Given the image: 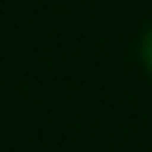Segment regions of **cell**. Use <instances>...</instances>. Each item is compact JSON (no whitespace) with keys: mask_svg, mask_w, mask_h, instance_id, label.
<instances>
[{"mask_svg":"<svg viewBox=\"0 0 152 152\" xmlns=\"http://www.w3.org/2000/svg\"><path fill=\"white\" fill-rule=\"evenodd\" d=\"M142 59H145L147 69L152 71V31H147L142 38Z\"/></svg>","mask_w":152,"mask_h":152,"instance_id":"cell-1","label":"cell"}]
</instances>
